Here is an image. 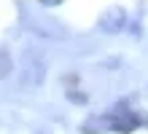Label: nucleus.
Listing matches in <instances>:
<instances>
[{
	"mask_svg": "<svg viewBox=\"0 0 148 134\" xmlns=\"http://www.w3.org/2000/svg\"><path fill=\"white\" fill-rule=\"evenodd\" d=\"M124 27H127V11H124V8H119V5L102 11L100 19H97V30L100 32H108V35H116V32L124 30Z\"/></svg>",
	"mask_w": 148,
	"mask_h": 134,
	"instance_id": "2",
	"label": "nucleus"
},
{
	"mask_svg": "<svg viewBox=\"0 0 148 134\" xmlns=\"http://www.w3.org/2000/svg\"><path fill=\"white\" fill-rule=\"evenodd\" d=\"M5 75H8V54L3 51V78H5Z\"/></svg>",
	"mask_w": 148,
	"mask_h": 134,
	"instance_id": "3",
	"label": "nucleus"
},
{
	"mask_svg": "<svg viewBox=\"0 0 148 134\" xmlns=\"http://www.w3.org/2000/svg\"><path fill=\"white\" fill-rule=\"evenodd\" d=\"M46 78V59L40 54H27V62L22 67V83L27 86H40Z\"/></svg>",
	"mask_w": 148,
	"mask_h": 134,
	"instance_id": "1",
	"label": "nucleus"
}]
</instances>
